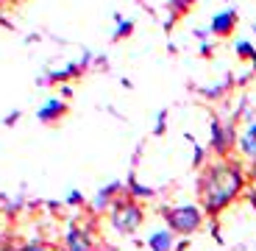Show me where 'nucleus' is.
<instances>
[{
  "mask_svg": "<svg viewBox=\"0 0 256 251\" xmlns=\"http://www.w3.org/2000/svg\"><path fill=\"white\" fill-rule=\"evenodd\" d=\"M248 201H250V204L256 206V190H250V193H248Z\"/></svg>",
  "mask_w": 256,
  "mask_h": 251,
  "instance_id": "393cba45",
  "label": "nucleus"
},
{
  "mask_svg": "<svg viewBox=\"0 0 256 251\" xmlns=\"http://www.w3.org/2000/svg\"><path fill=\"white\" fill-rule=\"evenodd\" d=\"M237 20H240V14L234 12V9H223V12H218L214 17H212L209 31L218 39H228L231 34L237 31Z\"/></svg>",
  "mask_w": 256,
  "mask_h": 251,
  "instance_id": "0eeeda50",
  "label": "nucleus"
},
{
  "mask_svg": "<svg viewBox=\"0 0 256 251\" xmlns=\"http://www.w3.org/2000/svg\"><path fill=\"white\" fill-rule=\"evenodd\" d=\"M84 204V193L81 190H70L67 193V206H81Z\"/></svg>",
  "mask_w": 256,
  "mask_h": 251,
  "instance_id": "6ab92c4d",
  "label": "nucleus"
},
{
  "mask_svg": "<svg viewBox=\"0 0 256 251\" xmlns=\"http://www.w3.org/2000/svg\"><path fill=\"white\" fill-rule=\"evenodd\" d=\"M234 51H237L240 62H250V65L256 62V45H254V42H248V39H240L237 45H234Z\"/></svg>",
  "mask_w": 256,
  "mask_h": 251,
  "instance_id": "ddd939ff",
  "label": "nucleus"
},
{
  "mask_svg": "<svg viewBox=\"0 0 256 251\" xmlns=\"http://www.w3.org/2000/svg\"><path fill=\"white\" fill-rule=\"evenodd\" d=\"M120 195H126V181L114 179V181H109V184H103L100 190H98V195L92 198V212H95V215L109 212L112 204H114Z\"/></svg>",
  "mask_w": 256,
  "mask_h": 251,
  "instance_id": "423d86ee",
  "label": "nucleus"
},
{
  "mask_svg": "<svg viewBox=\"0 0 256 251\" xmlns=\"http://www.w3.org/2000/svg\"><path fill=\"white\" fill-rule=\"evenodd\" d=\"M126 195L131 201H150V198H156V190L154 187H148V184H142V181H136V173H131L126 179Z\"/></svg>",
  "mask_w": 256,
  "mask_h": 251,
  "instance_id": "1a4fd4ad",
  "label": "nucleus"
},
{
  "mask_svg": "<svg viewBox=\"0 0 256 251\" xmlns=\"http://www.w3.org/2000/svg\"><path fill=\"white\" fill-rule=\"evenodd\" d=\"M145 243H148V248H150V251H173L176 248V234L164 226V229H156V232L148 234Z\"/></svg>",
  "mask_w": 256,
  "mask_h": 251,
  "instance_id": "9d476101",
  "label": "nucleus"
},
{
  "mask_svg": "<svg viewBox=\"0 0 256 251\" xmlns=\"http://www.w3.org/2000/svg\"><path fill=\"white\" fill-rule=\"evenodd\" d=\"M70 95H72V87H70V84H64V87H62V101H67Z\"/></svg>",
  "mask_w": 256,
  "mask_h": 251,
  "instance_id": "5701e85b",
  "label": "nucleus"
},
{
  "mask_svg": "<svg viewBox=\"0 0 256 251\" xmlns=\"http://www.w3.org/2000/svg\"><path fill=\"white\" fill-rule=\"evenodd\" d=\"M62 245H64V251H98L95 234L86 232V229H84V226H78V223H70V226H67Z\"/></svg>",
  "mask_w": 256,
  "mask_h": 251,
  "instance_id": "39448f33",
  "label": "nucleus"
},
{
  "mask_svg": "<svg viewBox=\"0 0 256 251\" xmlns=\"http://www.w3.org/2000/svg\"><path fill=\"white\" fill-rule=\"evenodd\" d=\"M134 34V20H122V26H117L114 31V39H128Z\"/></svg>",
  "mask_w": 256,
  "mask_h": 251,
  "instance_id": "2eb2a0df",
  "label": "nucleus"
},
{
  "mask_svg": "<svg viewBox=\"0 0 256 251\" xmlns=\"http://www.w3.org/2000/svg\"><path fill=\"white\" fill-rule=\"evenodd\" d=\"M164 129H167V112H159V115H156L154 134H156V137H162V134H164Z\"/></svg>",
  "mask_w": 256,
  "mask_h": 251,
  "instance_id": "a211bd4d",
  "label": "nucleus"
},
{
  "mask_svg": "<svg viewBox=\"0 0 256 251\" xmlns=\"http://www.w3.org/2000/svg\"><path fill=\"white\" fill-rule=\"evenodd\" d=\"M0 201H6V198H3V195H0Z\"/></svg>",
  "mask_w": 256,
  "mask_h": 251,
  "instance_id": "a878e982",
  "label": "nucleus"
},
{
  "mask_svg": "<svg viewBox=\"0 0 256 251\" xmlns=\"http://www.w3.org/2000/svg\"><path fill=\"white\" fill-rule=\"evenodd\" d=\"M195 3H198V0H167V12H170V23H167V28H173L176 20L184 17Z\"/></svg>",
  "mask_w": 256,
  "mask_h": 251,
  "instance_id": "f8f14e48",
  "label": "nucleus"
},
{
  "mask_svg": "<svg viewBox=\"0 0 256 251\" xmlns=\"http://www.w3.org/2000/svg\"><path fill=\"white\" fill-rule=\"evenodd\" d=\"M162 218L167 229L178 237H192L198 234L206 223V215L198 204H176V206H162Z\"/></svg>",
  "mask_w": 256,
  "mask_h": 251,
  "instance_id": "f03ea898",
  "label": "nucleus"
},
{
  "mask_svg": "<svg viewBox=\"0 0 256 251\" xmlns=\"http://www.w3.org/2000/svg\"><path fill=\"white\" fill-rule=\"evenodd\" d=\"M20 117H22V115H20V112H12V115L6 117V126H14V123H17Z\"/></svg>",
  "mask_w": 256,
  "mask_h": 251,
  "instance_id": "4be33fe9",
  "label": "nucleus"
},
{
  "mask_svg": "<svg viewBox=\"0 0 256 251\" xmlns=\"http://www.w3.org/2000/svg\"><path fill=\"white\" fill-rule=\"evenodd\" d=\"M248 181L256 187V162H250V167H248Z\"/></svg>",
  "mask_w": 256,
  "mask_h": 251,
  "instance_id": "412c9836",
  "label": "nucleus"
},
{
  "mask_svg": "<svg viewBox=\"0 0 256 251\" xmlns=\"http://www.w3.org/2000/svg\"><path fill=\"white\" fill-rule=\"evenodd\" d=\"M237 148H240V154H242L245 159L256 162V120H250L248 126H245V131L240 134Z\"/></svg>",
  "mask_w": 256,
  "mask_h": 251,
  "instance_id": "9b49d317",
  "label": "nucleus"
},
{
  "mask_svg": "<svg viewBox=\"0 0 256 251\" xmlns=\"http://www.w3.org/2000/svg\"><path fill=\"white\" fill-rule=\"evenodd\" d=\"M248 187V170L237 159H214L206 162L198 179V198L206 218H218L226 212Z\"/></svg>",
  "mask_w": 256,
  "mask_h": 251,
  "instance_id": "f257e3e1",
  "label": "nucleus"
},
{
  "mask_svg": "<svg viewBox=\"0 0 256 251\" xmlns=\"http://www.w3.org/2000/svg\"><path fill=\"white\" fill-rule=\"evenodd\" d=\"M84 73V67L81 65H67V70H56V73H50V81H70V78H78Z\"/></svg>",
  "mask_w": 256,
  "mask_h": 251,
  "instance_id": "4468645a",
  "label": "nucleus"
},
{
  "mask_svg": "<svg viewBox=\"0 0 256 251\" xmlns=\"http://www.w3.org/2000/svg\"><path fill=\"white\" fill-rule=\"evenodd\" d=\"M192 167H198V170H204V167H206V148H204V145H195V156H192Z\"/></svg>",
  "mask_w": 256,
  "mask_h": 251,
  "instance_id": "f3484780",
  "label": "nucleus"
},
{
  "mask_svg": "<svg viewBox=\"0 0 256 251\" xmlns=\"http://www.w3.org/2000/svg\"><path fill=\"white\" fill-rule=\"evenodd\" d=\"M0 251H17V245H8V243H3V245H0Z\"/></svg>",
  "mask_w": 256,
  "mask_h": 251,
  "instance_id": "b1692460",
  "label": "nucleus"
},
{
  "mask_svg": "<svg viewBox=\"0 0 256 251\" xmlns=\"http://www.w3.org/2000/svg\"><path fill=\"white\" fill-rule=\"evenodd\" d=\"M109 220L117 234H134L145 223V206L140 201H131L128 195H120L109 209Z\"/></svg>",
  "mask_w": 256,
  "mask_h": 251,
  "instance_id": "7ed1b4c3",
  "label": "nucleus"
},
{
  "mask_svg": "<svg viewBox=\"0 0 256 251\" xmlns=\"http://www.w3.org/2000/svg\"><path fill=\"white\" fill-rule=\"evenodd\" d=\"M186 248H190V237H178V240H176V248L173 251H186Z\"/></svg>",
  "mask_w": 256,
  "mask_h": 251,
  "instance_id": "aec40b11",
  "label": "nucleus"
},
{
  "mask_svg": "<svg viewBox=\"0 0 256 251\" xmlns=\"http://www.w3.org/2000/svg\"><path fill=\"white\" fill-rule=\"evenodd\" d=\"M17 251H50V245L42 243V240H28V243L17 245Z\"/></svg>",
  "mask_w": 256,
  "mask_h": 251,
  "instance_id": "dca6fc26",
  "label": "nucleus"
},
{
  "mask_svg": "<svg viewBox=\"0 0 256 251\" xmlns=\"http://www.w3.org/2000/svg\"><path fill=\"white\" fill-rule=\"evenodd\" d=\"M240 142V131H237V123L234 120H218L212 117L209 123V151L218 159H231V151L237 148Z\"/></svg>",
  "mask_w": 256,
  "mask_h": 251,
  "instance_id": "20e7f679",
  "label": "nucleus"
},
{
  "mask_svg": "<svg viewBox=\"0 0 256 251\" xmlns=\"http://www.w3.org/2000/svg\"><path fill=\"white\" fill-rule=\"evenodd\" d=\"M67 112H70L67 101H62V98H50V101L42 103V109L36 112V117L45 123V126H53V123L64 120V117H67Z\"/></svg>",
  "mask_w": 256,
  "mask_h": 251,
  "instance_id": "6e6552de",
  "label": "nucleus"
}]
</instances>
